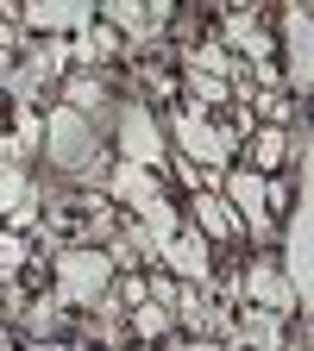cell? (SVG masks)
<instances>
[{
    "label": "cell",
    "mask_w": 314,
    "mask_h": 351,
    "mask_svg": "<svg viewBox=\"0 0 314 351\" xmlns=\"http://www.w3.org/2000/svg\"><path fill=\"white\" fill-rule=\"evenodd\" d=\"M183 219H189V226H195V232H201L214 251L239 239V219H233V207H227V201H220V189H201V195H189V213H183Z\"/></svg>",
    "instance_id": "obj_11"
},
{
    "label": "cell",
    "mask_w": 314,
    "mask_h": 351,
    "mask_svg": "<svg viewBox=\"0 0 314 351\" xmlns=\"http://www.w3.org/2000/svg\"><path fill=\"white\" fill-rule=\"evenodd\" d=\"M113 157H120V163L164 169L170 138H164V119H157L145 101H120V113H113Z\"/></svg>",
    "instance_id": "obj_3"
},
{
    "label": "cell",
    "mask_w": 314,
    "mask_h": 351,
    "mask_svg": "<svg viewBox=\"0 0 314 351\" xmlns=\"http://www.w3.org/2000/svg\"><path fill=\"white\" fill-rule=\"evenodd\" d=\"M32 257H38V245H32V239H19V232H7V226H0V289H7V282L25 270Z\"/></svg>",
    "instance_id": "obj_14"
},
{
    "label": "cell",
    "mask_w": 314,
    "mask_h": 351,
    "mask_svg": "<svg viewBox=\"0 0 314 351\" xmlns=\"http://www.w3.org/2000/svg\"><path fill=\"white\" fill-rule=\"evenodd\" d=\"M314 13L302 7V0H295V7H283L277 13V69H283V88H289V101H302L308 95V82H314Z\"/></svg>",
    "instance_id": "obj_5"
},
{
    "label": "cell",
    "mask_w": 314,
    "mask_h": 351,
    "mask_svg": "<svg viewBox=\"0 0 314 351\" xmlns=\"http://www.w3.org/2000/svg\"><path fill=\"white\" fill-rule=\"evenodd\" d=\"M157 263H164L176 282H208V276H214V245H208V239L189 226V219H183V232H176V239L157 251Z\"/></svg>",
    "instance_id": "obj_9"
},
{
    "label": "cell",
    "mask_w": 314,
    "mask_h": 351,
    "mask_svg": "<svg viewBox=\"0 0 314 351\" xmlns=\"http://www.w3.org/2000/svg\"><path fill=\"white\" fill-rule=\"evenodd\" d=\"M283 326H289L283 314H264V307H245V301H239L227 345H239V351H283V339H289Z\"/></svg>",
    "instance_id": "obj_10"
},
{
    "label": "cell",
    "mask_w": 314,
    "mask_h": 351,
    "mask_svg": "<svg viewBox=\"0 0 314 351\" xmlns=\"http://www.w3.org/2000/svg\"><path fill=\"white\" fill-rule=\"evenodd\" d=\"M113 101V75H95V69H69L63 75V107L82 113V119H95L101 125V107Z\"/></svg>",
    "instance_id": "obj_12"
},
{
    "label": "cell",
    "mask_w": 314,
    "mask_h": 351,
    "mask_svg": "<svg viewBox=\"0 0 314 351\" xmlns=\"http://www.w3.org/2000/svg\"><path fill=\"white\" fill-rule=\"evenodd\" d=\"M132 219H139V232L164 251L176 232H183V207H176V195H164V201H151V207H139V213H132Z\"/></svg>",
    "instance_id": "obj_13"
},
{
    "label": "cell",
    "mask_w": 314,
    "mask_h": 351,
    "mask_svg": "<svg viewBox=\"0 0 314 351\" xmlns=\"http://www.w3.org/2000/svg\"><path fill=\"white\" fill-rule=\"evenodd\" d=\"M44 163H51L69 189H101V176H107L101 125L69 113V107H51L44 113Z\"/></svg>",
    "instance_id": "obj_1"
},
{
    "label": "cell",
    "mask_w": 314,
    "mask_h": 351,
    "mask_svg": "<svg viewBox=\"0 0 314 351\" xmlns=\"http://www.w3.org/2000/svg\"><path fill=\"white\" fill-rule=\"evenodd\" d=\"M233 295L245 301V307H264V314H283V320H308L302 307H295V289L283 282V270H277V257L271 251H258L245 270H233Z\"/></svg>",
    "instance_id": "obj_6"
},
{
    "label": "cell",
    "mask_w": 314,
    "mask_h": 351,
    "mask_svg": "<svg viewBox=\"0 0 314 351\" xmlns=\"http://www.w3.org/2000/svg\"><path fill=\"white\" fill-rule=\"evenodd\" d=\"M95 25V7L88 0H32L19 7V32L25 38H76Z\"/></svg>",
    "instance_id": "obj_7"
},
{
    "label": "cell",
    "mask_w": 314,
    "mask_h": 351,
    "mask_svg": "<svg viewBox=\"0 0 314 351\" xmlns=\"http://www.w3.org/2000/svg\"><path fill=\"white\" fill-rule=\"evenodd\" d=\"M157 119H164V138H170L176 157H189V163H201V169H227V163H233V151L220 145V132H214V119H208L201 107H183V101H176V107L157 113Z\"/></svg>",
    "instance_id": "obj_4"
},
{
    "label": "cell",
    "mask_w": 314,
    "mask_h": 351,
    "mask_svg": "<svg viewBox=\"0 0 314 351\" xmlns=\"http://www.w3.org/2000/svg\"><path fill=\"white\" fill-rule=\"evenodd\" d=\"M113 289V263H107V251L101 245H69V251H51V295H57V307L76 320V314H88L101 295Z\"/></svg>",
    "instance_id": "obj_2"
},
{
    "label": "cell",
    "mask_w": 314,
    "mask_h": 351,
    "mask_svg": "<svg viewBox=\"0 0 314 351\" xmlns=\"http://www.w3.org/2000/svg\"><path fill=\"white\" fill-rule=\"evenodd\" d=\"M101 195L120 207V213H139V207H151V201H164L170 189H164V176L157 169H145V163H107V176H101Z\"/></svg>",
    "instance_id": "obj_8"
}]
</instances>
